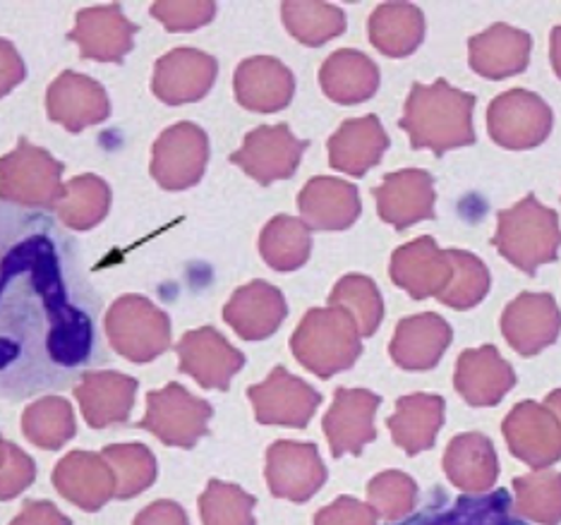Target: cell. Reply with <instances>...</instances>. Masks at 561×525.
<instances>
[{"label": "cell", "instance_id": "1", "mask_svg": "<svg viewBox=\"0 0 561 525\" xmlns=\"http://www.w3.org/2000/svg\"><path fill=\"white\" fill-rule=\"evenodd\" d=\"M96 353L72 238L48 214L0 202V396L58 387Z\"/></svg>", "mask_w": 561, "mask_h": 525}, {"label": "cell", "instance_id": "2", "mask_svg": "<svg viewBox=\"0 0 561 525\" xmlns=\"http://www.w3.org/2000/svg\"><path fill=\"white\" fill-rule=\"evenodd\" d=\"M473 109L476 94L461 92L446 80L415 82L399 125L411 137L413 149H432L442 157L449 149L476 142Z\"/></svg>", "mask_w": 561, "mask_h": 525}, {"label": "cell", "instance_id": "3", "mask_svg": "<svg viewBox=\"0 0 561 525\" xmlns=\"http://www.w3.org/2000/svg\"><path fill=\"white\" fill-rule=\"evenodd\" d=\"M360 339L358 324L346 310L314 307L290 336V351L305 369L329 379L355 365L363 353Z\"/></svg>", "mask_w": 561, "mask_h": 525}, {"label": "cell", "instance_id": "4", "mask_svg": "<svg viewBox=\"0 0 561 525\" xmlns=\"http://www.w3.org/2000/svg\"><path fill=\"white\" fill-rule=\"evenodd\" d=\"M500 226L492 246L502 258L526 274H535L538 266L557 260L561 248V226L554 209L545 207L535 195L523 197L512 209L500 212Z\"/></svg>", "mask_w": 561, "mask_h": 525}, {"label": "cell", "instance_id": "5", "mask_svg": "<svg viewBox=\"0 0 561 525\" xmlns=\"http://www.w3.org/2000/svg\"><path fill=\"white\" fill-rule=\"evenodd\" d=\"M111 349L130 363H151L171 349V317L145 296H121L106 312Z\"/></svg>", "mask_w": 561, "mask_h": 525}, {"label": "cell", "instance_id": "6", "mask_svg": "<svg viewBox=\"0 0 561 525\" xmlns=\"http://www.w3.org/2000/svg\"><path fill=\"white\" fill-rule=\"evenodd\" d=\"M60 175V161L50 157L46 149L20 139L18 149L0 159V202L18 204V207L56 209L60 197L66 195Z\"/></svg>", "mask_w": 561, "mask_h": 525}, {"label": "cell", "instance_id": "7", "mask_svg": "<svg viewBox=\"0 0 561 525\" xmlns=\"http://www.w3.org/2000/svg\"><path fill=\"white\" fill-rule=\"evenodd\" d=\"M211 415L209 401L190 393L183 384L171 381L169 387L147 393V411L137 427L151 432L165 446L193 449L209 432Z\"/></svg>", "mask_w": 561, "mask_h": 525}, {"label": "cell", "instance_id": "8", "mask_svg": "<svg viewBox=\"0 0 561 525\" xmlns=\"http://www.w3.org/2000/svg\"><path fill=\"white\" fill-rule=\"evenodd\" d=\"M488 130L504 149H533L552 133V109L526 89H508L488 109Z\"/></svg>", "mask_w": 561, "mask_h": 525}, {"label": "cell", "instance_id": "9", "mask_svg": "<svg viewBox=\"0 0 561 525\" xmlns=\"http://www.w3.org/2000/svg\"><path fill=\"white\" fill-rule=\"evenodd\" d=\"M248 399L252 401L254 418L262 425L305 430L322 403V393L278 365L262 384L248 389Z\"/></svg>", "mask_w": 561, "mask_h": 525}, {"label": "cell", "instance_id": "10", "mask_svg": "<svg viewBox=\"0 0 561 525\" xmlns=\"http://www.w3.org/2000/svg\"><path fill=\"white\" fill-rule=\"evenodd\" d=\"M209 161L207 133L195 123L163 130L151 151V175L163 190H187L202 181Z\"/></svg>", "mask_w": 561, "mask_h": 525}, {"label": "cell", "instance_id": "11", "mask_svg": "<svg viewBox=\"0 0 561 525\" xmlns=\"http://www.w3.org/2000/svg\"><path fill=\"white\" fill-rule=\"evenodd\" d=\"M264 476L274 497L302 504L324 488L329 472L312 442L280 440L266 452Z\"/></svg>", "mask_w": 561, "mask_h": 525}, {"label": "cell", "instance_id": "12", "mask_svg": "<svg viewBox=\"0 0 561 525\" xmlns=\"http://www.w3.org/2000/svg\"><path fill=\"white\" fill-rule=\"evenodd\" d=\"M310 142L298 139L288 125H260L248 133L245 142L231 153V163L240 166L260 185L286 181L298 171Z\"/></svg>", "mask_w": 561, "mask_h": 525}, {"label": "cell", "instance_id": "13", "mask_svg": "<svg viewBox=\"0 0 561 525\" xmlns=\"http://www.w3.org/2000/svg\"><path fill=\"white\" fill-rule=\"evenodd\" d=\"M502 430L508 452L530 468L545 470L561 460V422L547 406L538 401L516 403Z\"/></svg>", "mask_w": 561, "mask_h": 525}, {"label": "cell", "instance_id": "14", "mask_svg": "<svg viewBox=\"0 0 561 525\" xmlns=\"http://www.w3.org/2000/svg\"><path fill=\"white\" fill-rule=\"evenodd\" d=\"M175 353L181 357V373L193 377L202 389L228 391L231 379L245 367V355L214 327L187 331Z\"/></svg>", "mask_w": 561, "mask_h": 525}, {"label": "cell", "instance_id": "15", "mask_svg": "<svg viewBox=\"0 0 561 525\" xmlns=\"http://www.w3.org/2000/svg\"><path fill=\"white\" fill-rule=\"evenodd\" d=\"M381 399L367 389H336L334 403L324 415V434L331 456H360L369 442H375V413Z\"/></svg>", "mask_w": 561, "mask_h": 525}, {"label": "cell", "instance_id": "16", "mask_svg": "<svg viewBox=\"0 0 561 525\" xmlns=\"http://www.w3.org/2000/svg\"><path fill=\"white\" fill-rule=\"evenodd\" d=\"M391 281L415 300L439 298L451 284L454 264L449 250H439L435 238L405 242L391 258Z\"/></svg>", "mask_w": 561, "mask_h": 525}, {"label": "cell", "instance_id": "17", "mask_svg": "<svg viewBox=\"0 0 561 525\" xmlns=\"http://www.w3.org/2000/svg\"><path fill=\"white\" fill-rule=\"evenodd\" d=\"M502 334L518 355H538L561 334V310L550 293H523L506 305Z\"/></svg>", "mask_w": 561, "mask_h": 525}, {"label": "cell", "instance_id": "18", "mask_svg": "<svg viewBox=\"0 0 561 525\" xmlns=\"http://www.w3.org/2000/svg\"><path fill=\"white\" fill-rule=\"evenodd\" d=\"M50 482L62 499H68L87 514H96L111 499H116L118 488L106 458L92 452H70L62 456Z\"/></svg>", "mask_w": 561, "mask_h": 525}, {"label": "cell", "instance_id": "19", "mask_svg": "<svg viewBox=\"0 0 561 525\" xmlns=\"http://www.w3.org/2000/svg\"><path fill=\"white\" fill-rule=\"evenodd\" d=\"M216 72H219V62L214 56L197 48H173L171 54L159 58L151 89L163 104H193L209 94Z\"/></svg>", "mask_w": 561, "mask_h": 525}, {"label": "cell", "instance_id": "20", "mask_svg": "<svg viewBox=\"0 0 561 525\" xmlns=\"http://www.w3.org/2000/svg\"><path fill=\"white\" fill-rule=\"evenodd\" d=\"M381 221L403 230L425 219H435V181L423 169H405L385 175L373 190Z\"/></svg>", "mask_w": 561, "mask_h": 525}, {"label": "cell", "instance_id": "21", "mask_svg": "<svg viewBox=\"0 0 561 525\" xmlns=\"http://www.w3.org/2000/svg\"><path fill=\"white\" fill-rule=\"evenodd\" d=\"M137 24L123 15L121 5H96L78 12L70 42L80 46L82 58L99 62H123L133 50Z\"/></svg>", "mask_w": 561, "mask_h": 525}, {"label": "cell", "instance_id": "22", "mask_svg": "<svg viewBox=\"0 0 561 525\" xmlns=\"http://www.w3.org/2000/svg\"><path fill=\"white\" fill-rule=\"evenodd\" d=\"M48 118L70 133H82L89 125L104 123L111 115L106 89L80 72H62L48 87Z\"/></svg>", "mask_w": 561, "mask_h": 525}, {"label": "cell", "instance_id": "23", "mask_svg": "<svg viewBox=\"0 0 561 525\" xmlns=\"http://www.w3.org/2000/svg\"><path fill=\"white\" fill-rule=\"evenodd\" d=\"M139 381L123 373H82L75 399L89 427L104 430L130 420Z\"/></svg>", "mask_w": 561, "mask_h": 525}, {"label": "cell", "instance_id": "24", "mask_svg": "<svg viewBox=\"0 0 561 525\" xmlns=\"http://www.w3.org/2000/svg\"><path fill=\"white\" fill-rule=\"evenodd\" d=\"M516 373L494 345H482L458 355L454 387L468 406L490 408L514 389Z\"/></svg>", "mask_w": 561, "mask_h": 525}, {"label": "cell", "instance_id": "25", "mask_svg": "<svg viewBox=\"0 0 561 525\" xmlns=\"http://www.w3.org/2000/svg\"><path fill=\"white\" fill-rule=\"evenodd\" d=\"M286 315L288 305L284 293L266 281H252L248 286H240L224 307L226 324L245 341L274 336Z\"/></svg>", "mask_w": 561, "mask_h": 525}, {"label": "cell", "instance_id": "26", "mask_svg": "<svg viewBox=\"0 0 561 525\" xmlns=\"http://www.w3.org/2000/svg\"><path fill=\"white\" fill-rule=\"evenodd\" d=\"M454 331L446 319L435 312L413 315L401 319L391 339V361L408 373H425L437 367L442 355L451 345Z\"/></svg>", "mask_w": 561, "mask_h": 525}, {"label": "cell", "instance_id": "27", "mask_svg": "<svg viewBox=\"0 0 561 525\" xmlns=\"http://www.w3.org/2000/svg\"><path fill=\"white\" fill-rule=\"evenodd\" d=\"M233 87L240 106L257 113H276L284 111L296 94V77L280 60L254 56L240 62Z\"/></svg>", "mask_w": 561, "mask_h": 525}, {"label": "cell", "instance_id": "28", "mask_svg": "<svg viewBox=\"0 0 561 525\" xmlns=\"http://www.w3.org/2000/svg\"><path fill=\"white\" fill-rule=\"evenodd\" d=\"M533 38L528 32L512 24H492L482 34L470 36L468 56L470 68L488 80H504L528 68Z\"/></svg>", "mask_w": 561, "mask_h": 525}, {"label": "cell", "instance_id": "29", "mask_svg": "<svg viewBox=\"0 0 561 525\" xmlns=\"http://www.w3.org/2000/svg\"><path fill=\"white\" fill-rule=\"evenodd\" d=\"M302 221L314 230H346L360 216L358 187L339 178L317 175L300 190Z\"/></svg>", "mask_w": 561, "mask_h": 525}, {"label": "cell", "instance_id": "30", "mask_svg": "<svg viewBox=\"0 0 561 525\" xmlns=\"http://www.w3.org/2000/svg\"><path fill=\"white\" fill-rule=\"evenodd\" d=\"M444 472L456 490L466 494H484L500 478V460L494 444L480 432L458 434L444 452Z\"/></svg>", "mask_w": 561, "mask_h": 525}, {"label": "cell", "instance_id": "31", "mask_svg": "<svg viewBox=\"0 0 561 525\" xmlns=\"http://www.w3.org/2000/svg\"><path fill=\"white\" fill-rule=\"evenodd\" d=\"M389 149V135L377 115H363L343 123L329 139L331 169L360 178L377 166Z\"/></svg>", "mask_w": 561, "mask_h": 525}, {"label": "cell", "instance_id": "32", "mask_svg": "<svg viewBox=\"0 0 561 525\" xmlns=\"http://www.w3.org/2000/svg\"><path fill=\"white\" fill-rule=\"evenodd\" d=\"M444 425V399L432 393H411L397 401V413L387 420L393 444L408 456L427 452L435 446Z\"/></svg>", "mask_w": 561, "mask_h": 525}, {"label": "cell", "instance_id": "33", "mask_svg": "<svg viewBox=\"0 0 561 525\" xmlns=\"http://www.w3.org/2000/svg\"><path fill=\"white\" fill-rule=\"evenodd\" d=\"M322 92L343 106L363 104L375 96L379 87L377 62L353 48H341L331 54L320 70Z\"/></svg>", "mask_w": 561, "mask_h": 525}, {"label": "cell", "instance_id": "34", "mask_svg": "<svg viewBox=\"0 0 561 525\" xmlns=\"http://www.w3.org/2000/svg\"><path fill=\"white\" fill-rule=\"evenodd\" d=\"M369 42L389 58H405L417 50L425 38L423 10L411 3L379 5L367 22Z\"/></svg>", "mask_w": 561, "mask_h": 525}, {"label": "cell", "instance_id": "35", "mask_svg": "<svg viewBox=\"0 0 561 525\" xmlns=\"http://www.w3.org/2000/svg\"><path fill=\"white\" fill-rule=\"evenodd\" d=\"M260 252L262 260L274 272H296V269L310 260L312 252V236L308 224L286 214L276 216L262 230Z\"/></svg>", "mask_w": 561, "mask_h": 525}, {"label": "cell", "instance_id": "36", "mask_svg": "<svg viewBox=\"0 0 561 525\" xmlns=\"http://www.w3.org/2000/svg\"><path fill=\"white\" fill-rule=\"evenodd\" d=\"M22 432L34 446L46 452H58L78 434V420L68 399L44 396L27 406L22 415Z\"/></svg>", "mask_w": 561, "mask_h": 525}, {"label": "cell", "instance_id": "37", "mask_svg": "<svg viewBox=\"0 0 561 525\" xmlns=\"http://www.w3.org/2000/svg\"><path fill=\"white\" fill-rule=\"evenodd\" d=\"M111 209V187L99 175H78L66 185V195L56 204L58 219L72 230H89L106 219Z\"/></svg>", "mask_w": 561, "mask_h": 525}, {"label": "cell", "instance_id": "38", "mask_svg": "<svg viewBox=\"0 0 561 525\" xmlns=\"http://www.w3.org/2000/svg\"><path fill=\"white\" fill-rule=\"evenodd\" d=\"M516 502L514 511L526 521L538 525L561 523V472L533 470L528 476L514 480Z\"/></svg>", "mask_w": 561, "mask_h": 525}, {"label": "cell", "instance_id": "39", "mask_svg": "<svg viewBox=\"0 0 561 525\" xmlns=\"http://www.w3.org/2000/svg\"><path fill=\"white\" fill-rule=\"evenodd\" d=\"M280 18H284L286 30L305 46H322L346 32L343 10L329 3L288 0V3L280 5Z\"/></svg>", "mask_w": 561, "mask_h": 525}, {"label": "cell", "instance_id": "40", "mask_svg": "<svg viewBox=\"0 0 561 525\" xmlns=\"http://www.w3.org/2000/svg\"><path fill=\"white\" fill-rule=\"evenodd\" d=\"M101 456L116 476V499H135L157 480V456L145 444H108Z\"/></svg>", "mask_w": 561, "mask_h": 525}, {"label": "cell", "instance_id": "41", "mask_svg": "<svg viewBox=\"0 0 561 525\" xmlns=\"http://www.w3.org/2000/svg\"><path fill=\"white\" fill-rule=\"evenodd\" d=\"M331 307L346 310L355 324H358L360 336H375L381 319H385V300L373 278L363 274L343 276L329 296Z\"/></svg>", "mask_w": 561, "mask_h": 525}, {"label": "cell", "instance_id": "42", "mask_svg": "<svg viewBox=\"0 0 561 525\" xmlns=\"http://www.w3.org/2000/svg\"><path fill=\"white\" fill-rule=\"evenodd\" d=\"M257 499L238 484L224 480H209L199 497L202 525H257L254 521Z\"/></svg>", "mask_w": 561, "mask_h": 525}, {"label": "cell", "instance_id": "43", "mask_svg": "<svg viewBox=\"0 0 561 525\" xmlns=\"http://www.w3.org/2000/svg\"><path fill=\"white\" fill-rule=\"evenodd\" d=\"M449 258L454 264V278L437 300L446 307H454V310H470L488 296L490 272L473 252L449 250Z\"/></svg>", "mask_w": 561, "mask_h": 525}, {"label": "cell", "instance_id": "44", "mask_svg": "<svg viewBox=\"0 0 561 525\" xmlns=\"http://www.w3.org/2000/svg\"><path fill=\"white\" fill-rule=\"evenodd\" d=\"M417 504V484L401 470L379 472L367 484V506L387 523L403 521Z\"/></svg>", "mask_w": 561, "mask_h": 525}, {"label": "cell", "instance_id": "45", "mask_svg": "<svg viewBox=\"0 0 561 525\" xmlns=\"http://www.w3.org/2000/svg\"><path fill=\"white\" fill-rule=\"evenodd\" d=\"M36 480V466L30 454L0 434V502H10Z\"/></svg>", "mask_w": 561, "mask_h": 525}, {"label": "cell", "instance_id": "46", "mask_svg": "<svg viewBox=\"0 0 561 525\" xmlns=\"http://www.w3.org/2000/svg\"><path fill=\"white\" fill-rule=\"evenodd\" d=\"M154 15L169 32H193L211 22L216 15V3L211 0H190V3H154L151 5Z\"/></svg>", "mask_w": 561, "mask_h": 525}, {"label": "cell", "instance_id": "47", "mask_svg": "<svg viewBox=\"0 0 561 525\" xmlns=\"http://www.w3.org/2000/svg\"><path fill=\"white\" fill-rule=\"evenodd\" d=\"M314 525H377V514L360 499L339 497L336 502L317 511Z\"/></svg>", "mask_w": 561, "mask_h": 525}, {"label": "cell", "instance_id": "48", "mask_svg": "<svg viewBox=\"0 0 561 525\" xmlns=\"http://www.w3.org/2000/svg\"><path fill=\"white\" fill-rule=\"evenodd\" d=\"M8 525H72V521L48 499H27Z\"/></svg>", "mask_w": 561, "mask_h": 525}, {"label": "cell", "instance_id": "49", "mask_svg": "<svg viewBox=\"0 0 561 525\" xmlns=\"http://www.w3.org/2000/svg\"><path fill=\"white\" fill-rule=\"evenodd\" d=\"M133 525H190V518L185 509L171 502V499H159V502H151L135 516Z\"/></svg>", "mask_w": 561, "mask_h": 525}, {"label": "cell", "instance_id": "50", "mask_svg": "<svg viewBox=\"0 0 561 525\" xmlns=\"http://www.w3.org/2000/svg\"><path fill=\"white\" fill-rule=\"evenodd\" d=\"M24 80V62L18 48L0 38V96L10 94Z\"/></svg>", "mask_w": 561, "mask_h": 525}, {"label": "cell", "instance_id": "51", "mask_svg": "<svg viewBox=\"0 0 561 525\" xmlns=\"http://www.w3.org/2000/svg\"><path fill=\"white\" fill-rule=\"evenodd\" d=\"M550 58L557 77L561 80V24L552 30V42H550Z\"/></svg>", "mask_w": 561, "mask_h": 525}, {"label": "cell", "instance_id": "52", "mask_svg": "<svg viewBox=\"0 0 561 525\" xmlns=\"http://www.w3.org/2000/svg\"><path fill=\"white\" fill-rule=\"evenodd\" d=\"M545 406L550 408V411H552V413L559 418V422H561V389H557V391H552L550 396H547Z\"/></svg>", "mask_w": 561, "mask_h": 525}]
</instances>
